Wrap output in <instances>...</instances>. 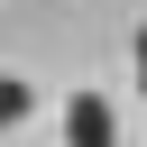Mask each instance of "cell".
I'll list each match as a JSON object with an SVG mask.
<instances>
[{
  "label": "cell",
  "mask_w": 147,
  "mask_h": 147,
  "mask_svg": "<svg viewBox=\"0 0 147 147\" xmlns=\"http://www.w3.org/2000/svg\"><path fill=\"white\" fill-rule=\"evenodd\" d=\"M64 147H119V119H110L101 92H74L64 101Z\"/></svg>",
  "instance_id": "cell-1"
},
{
  "label": "cell",
  "mask_w": 147,
  "mask_h": 147,
  "mask_svg": "<svg viewBox=\"0 0 147 147\" xmlns=\"http://www.w3.org/2000/svg\"><path fill=\"white\" fill-rule=\"evenodd\" d=\"M18 119H28V83H18V74H0V129H18Z\"/></svg>",
  "instance_id": "cell-2"
},
{
  "label": "cell",
  "mask_w": 147,
  "mask_h": 147,
  "mask_svg": "<svg viewBox=\"0 0 147 147\" xmlns=\"http://www.w3.org/2000/svg\"><path fill=\"white\" fill-rule=\"evenodd\" d=\"M138 92H147V28H138Z\"/></svg>",
  "instance_id": "cell-3"
}]
</instances>
